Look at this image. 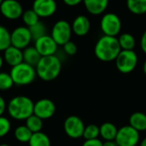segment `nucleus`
I'll return each instance as SVG.
<instances>
[{
  "mask_svg": "<svg viewBox=\"0 0 146 146\" xmlns=\"http://www.w3.org/2000/svg\"><path fill=\"white\" fill-rule=\"evenodd\" d=\"M14 134H15V139L18 142L28 143L32 135H33V133L27 127L26 125H21V126H19L15 128Z\"/></svg>",
  "mask_w": 146,
  "mask_h": 146,
  "instance_id": "obj_24",
  "label": "nucleus"
},
{
  "mask_svg": "<svg viewBox=\"0 0 146 146\" xmlns=\"http://www.w3.org/2000/svg\"><path fill=\"white\" fill-rule=\"evenodd\" d=\"M121 50V49L117 37L103 35L98 39L94 46V54L96 57L104 62L115 61Z\"/></svg>",
  "mask_w": 146,
  "mask_h": 146,
  "instance_id": "obj_1",
  "label": "nucleus"
},
{
  "mask_svg": "<svg viewBox=\"0 0 146 146\" xmlns=\"http://www.w3.org/2000/svg\"><path fill=\"white\" fill-rule=\"evenodd\" d=\"M139 146H146V137L145 138H144V139L141 140Z\"/></svg>",
  "mask_w": 146,
  "mask_h": 146,
  "instance_id": "obj_39",
  "label": "nucleus"
},
{
  "mask_svg": "<svg viewBox=\"0 0 146 146\" xmlns=\"http://www.w3.org/2000/svg\"><path fill=\"white\" fill-rule=\"evenodd\" d=\"M115 67L117 70L124 74H127L135 70L139 63V56L136 51L133 50H123L118 54L115 60Z\"/></svg>",
  "mask_w": 146,
  "mask_h": 146,
  "instance_id": "obj_6",
  "label": "nucleus"
},
{
  "mask_svg": "<svg viewBox=\"0 0 146 146\" xmlns=\"http://www.w3.org/2000/svg\"><path fill=\"white\" fill-rule=\"evenodd\" d=\"M29 146H50V139L47 134L42 132L33 133L29 142Z\"/></svg>",
  "mask_w": 146,
  "mask_h": 146,
  "instance_id": "obj_23",
  "label": "nucleus"
},
{
  "mask_svg": "<svg viewBox=\"0 0 146 146\" xmlns=\"http://www.w3.org/2000/svg\"><path fill=\"white\" fill-rule=\"evenodd\" d=\"M82 146H103V141L99 139L85 140Z\"/></svg>",
  "mask_w": 146,
  "mask_h": 146,
  "instance_id": "obj_33",
  "label": "nucleus"
},
{
  "mask_svg": "<svg viewBox=\"0 0 146 146\" xmlns=\"http://www.w3.org/2000/svg\"><path fill=\"white\" fill-rule=\"evenodd\" d=\"M37 76L44 81H52L56 80L62 71V61L56 56H42L35 66Z\"/></svg>",
  "mask_w": 146,
  "mask_h": 146,
  "instance_id": "obj_2",
  "label": "nucleus"
},
{
  "mask_svg": "<svg viewBox=\"0 0 146 146\" xmlns=\"http://www.w3.org/2000/svg\"><path fill=\"white\" fill-rule=\"evenodd\" d=\"M25 125L33 133H38V132H41L43 128V120H41L39 117L33 114L26 120Z\"/></svg>",
  "mask_w": 146,
  "mask_h": 146,
  "instance_id": "obj_25",
  "label": "nucleus"
},
{
  "mask_svg": "<svg viewBox=\"0 0 146 146\" xmlns=\"http://www.w3.org/2000/svg\"><path fill=\"white\" fill-rule=\"evenodd\" d=\"M129 126L139 133L146 131V114L143 112H134L129 117Z\"/></svg>",
  "mask_w": 146,
  "mask_h": 146,
  "instance_id": "obj_18",
  "label": "nucleus"
},
{
  "mask_svg": "<svg viewBox=\"0 0 146 146\" xmlns=\"http://www.w3.org/2000/svg\"><path fill=\"white\" fill-rule=\"evenodd\" d=\"M9 74L13 80L14 85L17 86H25L32 84L37 76L35 67L24 62L12 67Z\"/></svg>",
  "mask_w": 146,
  "mask_h": 146,
  "instance_id": "obj_4",
  "label": "nucleus"
},
{
  "mask_svg": "<svg viewBox=\"0 0 146 146\" xmlns=\"http://www.w3.org/2000/svg\"><path fill=\"white\" fill-rule=\"evenodd\" d=\"M103 146H118L115 140H106L103 142Z\"/></svg>",
  "mask_w": 146,
  "mask_h": 146,
  "instance_id": "obj_37",
  "label": "nucleus"
},
{
  "mask_svg": "<svg viewBox=\"0 0 146 146\" xmlns=\"http://www.w3.org/2000/svg\"><path fill=\"white\" fill-rule=\"evenodd\" d=\"M140 49L143 51V53L146 55V29L142 33L140 38Z\"/></svg>",
  "mask_w": 146,
  "mask_h": 146,
  "instance_id": "obj_34",
  "label": "nucleus"
},
{
  "mask_svg": "<svg viewBox=\"0 0 146 146\" xmlns=\"http://www.w3.org/2000/svg\"><path fill=\"white\" fill-rule=\"evenodd\" d=\"M32 9L39 18H48L56 13L57 4L56 0H34Z\"/></svg>",
  "mask_w": 146,
  "mask_h": 146,
  "instance_id": "obj_14",
  "label": "nucleus"
},
{
  "mask_svg": "<svg viewBox=\"0 0 146 146\" xmlns=\"http://www.w3.org/2000/svg\"><path fill=\"white\" fill-rule=\"evenodd\" d=\"M91 21L89 18L85 15H80L76 16L72 24V31L76 36L84 37L87 35L91 30Z\"/></svg>",
  "mask_w": 146,
  "mask_h": 146,
  "instance_id": "obj_15",
  "label": "nucleus"
},
{
  "mask_svg": "<svg viewBox=\"0 0 146 146\" xmlns=\"http://www.w3.org/2000/svg\"><path fill=\"white\" fill-rule=\"evenodd\" d=\"M21 3L18 0H3L0 5V13L8 20H17L23 13Z\"/></svg>",
  "mask_w": 146,
  "mask_h": 146,
  "instance_id": "obj_11",
  "label": "nucleus"
},
{
  "mask_svg": "<svg viewBox=\"0 0 146 146\" xmlns=\"http://www.w3.org/2000/svg\"><path fill=\"white\" fill-rule=\"evenodd\" d=\"M32 40L29 28L26 26L17 27L10 33L11 45L20 50H24L28 47Z\"/></svg>",
  "mask_w": 146,
  "mask_h": 146,
  "instance_id": "obj_9",
  "label": "nucleus"
},
{
  "mask_svg": "<svg viewBox=\"0 0 146 146\" xmlns=\"http://www.w3.org/2000/svg\"><path fill=\"white\" fill-rule=\"evenodd\" d=\"M62 1L66 5L70 7H74L83 3V0H62Z\"/></svg>",
  "mask_w": 146,
  "mask_h": 146,
  "instance_id": "obj_35",
  "label": "nucleus"
},
{
  "mask_svg": "<svg viewBox=\"0 0 146 146\" xmlns=\"http://www.w3.org/2000/svg\"><path fill=\"white\" fill-rule=\"evenodd\" d=\"M63 48V51L66 55L68 56H74L77 53L78 50V47L76 45L75 43H74L73 41H68L65 44L62 45Z\"/></svg>",
  "mask_w": 146,
  "mask_h": 146,
  "instance_id": "obj_32",
  "label": "nucleus"
},
{
  "mask_svg": "<svg viewBox=\"0 0 146 146\" xmlns=\"http://www.w3.org/2000/svg\"><path fill=\"white\" fill-rule=\"evenodd\" d=\"M118 128L112 122H104L99 127V136L104 140H115Z\"/></svg>",
  "mask_w": 146,
  "mask_h": 146,
  "instance_id": "obj_19",
  "label": "nucleus"
},
{
  "mask_svg": "<svg viewBox=\"0 0 146 146\" xmlns=\"http://www.w3.org/2000/svg\"><path fill=\"white\" fill-rule=\"evenodd\" d=\"M120 47L123 50H133L136 47V38L130 33H122L117 37Z\"/></svg>",
  "mask_w": 146,
  "mask_h": 146,
  "instance_id": "obj_20",
  "label": "nucleus"
},
{
  "mask_svg": "<svg viewBox=\"0 0 146 146\" xmlns=\"http://www.w3.org/2000/svg\"><path fill=\"white\" fill-rule=\"evenodd\" d=\"M10 45V32L6 27L0 25V51H4Z\"/></svg>",
  "mask_w": 146,
  "mask_h": 146,
  "instance_id": "obj_28",
  "label": "nucleus"
},
{
  "mask_svg": "<svg viewBox=\"0 0 146 146\" xmlns=\"http://www.w3.org/2000/svg\"><path fill=\"white\" fill-rule=\"evenodd\" d=\"M56 105L49 98H41L34 104L33 114L41 120H48L56 113Z\"/></svg>",
  "mask_w": 146,
  "mask_h": 146,
  "instance_id": "obj_12",
  "label": "nucleus"
},
{
  "mask_svg": "<svg viewBox=\"0 0 146 146\" xmlns=\"http://www.w3.org/2000/svg\"><path fill=\"white\" fill-rule=\"evenodd\" d=\"M73 34L71 24L66 20L57 21L52 27L50 36L57 45H63L71 40Z\"/></svg>",
  "mask_w": 146,
  "mask_h": 146,
  "instance_id": "obj_7",
  "label": "nucleus"
},
{
  "mask_svg": "<svg viewBox=\"0 0 146 146\" xmlns=\"http://www.w3.org/2000/svg\"><path fill=\"white\" fill-rule=\"evenodd\" d=\"M126 5L133 15H143L146 14V0H126Z\"/></svg>",
  "mask_w": 146,
  "mask_h": 146,
  "instance_id": "obj_22",
  "label": "nucleus"
},
{
  "mask_svg": "<svg viewBox=\"0 0 146 146\" xmlns=\"http://www.w3.org/2000/svg\"><path fill=\"white\" fill-rule=\"evenodd\" d=\"M3 56H1V54H0V69L2 68V67H3Z\"/></svg>",
  "mask_w": 146,
  "mask_h": 146,
  "instance_id": "obj_40",
  "label": "nucleus"
},
{
  "mask_svg": "<svg viewBox=\"0 0 146 146\" xmlns=\"http://www.w3.org/2000/svg\"><path fill=\"white\" fill-rule=\"evenodd\" d=\"M3 0H0V5L2 4V3H3Z\"/></svg>",
  "mask_w": 146,
  "mask_h": 146,
  "instance_id": "obj_42",
  "label": "nucleus"
},
{
  "mask_svg": "<svg viewBox=\"0 0 146 146\" xmlns=\"http://www.w3.org/2000/svg\"><path fill=\"white\" fill-rule=\"evenodd\" d=\"M11 129V123L7 117L0 116V138L6 136Z\"/></svg>",
  "mask_w": 146,
  "mask_h": 146,
  "instance_id": "obj_31",
  "label": "nucleus"
},
{
  "mask_svg": "<svg viewBox=\"0 0 146 146\" xmlns=\"http://www.w3.org/2000/svg\"><path fill=\"white\" fill-rule=\"evenodd\" d=\"M100 29L104 35L118 37L122 29L121 17L114 12H106L103 14L100 20Z\"/></svg>",
  "mask_w": 146,
  "mask_h": 146,
  "instance_id": "obj_5",
  "label": "nucleus"
},
{
  "mask_svg": "<svg viewBox=\"0 0 146 146\" xmlns=\"http://www.w3.org/2000/svg\"><path fill=\"white\" fill-rule=\"evenodd\" d=\"M142 69H143V73L145 74V75L146 76V59L145 60L144 63H143V68H142Z\"/></svg>",
  "mask_w": 146,
  "mask_h": 146,
  "instance_id": "obj_38",
  "label": "nucleus"
},
{
  "mask_svg": "<svg viewBox=\"0 0 146 146\" xmlns=\"http://www.w3.org/2000/svg\"><path fill=\"white\" fill-rule=\"evenodd\" d=\"M34 103L27 96H16L10 99L7 104L9 116L15 121H26L33 114Z\"/></svg>",
  "mask_w": 146,
  "mask_h": 146,
  "instance_id": "obj_3",
  "label": "nucleus"
},
{
  "mask_svg": "<svg viewBox=\"0 0 146 146\" xmlns=\"http://www.w3.org/2000/svg\"><path fill=\"white\" fill-rule=\"evenodd\" d=\"M85 124L83 121L76 115H70L66 118L63 124L65 133L71 139H80L83 137L85 130Z\"/></svg>",
  "mask_w": 146,
  "mask_h": 146,
  "instance_id": "obj_10",
  "label": "nucleus"
},
{
  "mask_svg": "<svg viewBox=\"0 0 146 146\" xmlns=\"http://www.w3.org/2000/svg\"><path fill=\"white\" fill-rule=\"evenodd\" d=\"M21 19H22V21L25 24V26L27 27H30L39 21L38 15L34 12V10L33 9H27V10L23 11Z\"/></svg>",
  "mask_w": 146,
  "mask_h": 146,
  "instance_id": "obj_27",
  "label": "nucleus"
},
{
  "mask_svg": "<svg viewBox=\"0 0 146 146\" xmlns=\"http://www.w3.org/2000/svg\"><path fill=\"white\" fill-rule=\"evenodd\" d=\"M7 110V104L4 98L0 96V116H2Z\"/></svg>",
  "mask_w": 146,
  "mask_h": 146,
  "instance_id": "obj_36",
  "label": "nucleus"
},
{
  "mask_svg": "<svg viewBox=\"0 0 146 146\" xmlns=\"http://www.w3.org/2000/svg\"><path fill=\"white\" fill-rule=\"evenodd\" d=\"M0 146H10L9 145H7V144H0Z\"/></svg>",
  "mask_w": 146,
  "mask_h": 146,
  "instance_id": "obj_41",
  "label": "nucleus"
},
{
  "mask_svg": "<svg viewBox=\"0 0 146 146\" xmlns=\"http://www.w3.org/2000/svg\"><path fill=\"white\" fill-rule=\"evenodd\" d=\"M23 53V62L35 67L42 57L40 54L38 52L34 46H28L22 50Z\"/></svg>",
  "mask_w": 146,
  "mask_h": 146,
  "instance_id": "obj_21",
  "label": "nucleus"
},
{
  "mask_svg": "<svg viewBox=\"0 0 146 146\" xmlns=\"http://www.w3.org/2000/svg\"><path fill=\"white\" fill-rule=\"evenodd\" d=\"M28 28H29V31L31 33L32 38L34 41L36 39H38V38L47 34L46 25L42 21H38V22H37L36 24H34L33 26H32V27H30Z\"/></svg>",
  "mask_w": 146,
  "mask_h": 146,
  "instance_id": "obj_26",
  "label": "nucleus"
},
{
  "mask_svg": "<svg viewBox=\"0 0 146 146\" xmlns=\"http://www.w3.org/2000/svg\"><path fill=\"white\" fill-rule=\"evenodd\" d=\"M34 47L41 56L56 55L58 45L50 35H44L34 41Z\"/></svg>",
  "mask_w": 146,
  "mask_h": 146,
  "instance_id": "obj_13",
  "label": "nucleus"
},
{
  "mask_svg": "<svg viewBox=\"0 0 146 146\" xmlns=\"http://www.w3.org/2000/svg\"><path fill=\"white\" fill-rule=\"evenodd\" d=\"M99 137V127L96 124H89L85 127V130L83 133V138L86 140L88 139H95Z\"/></svg>",
  "mask_w": 146,
  "mask_h": 146,
  "instance_id": "obj_29",
  "label": "nucleus"
},
{
  "mask_svg": "<svg viewBox=\"0 0 146 146\" xmlns=\"http://www.w3.org/2000/svg\"><path fill=\"white\" fill-rule=\"evenodd\" d=\"M14 86L13 80L9 74L0 72V91H8Z\"/></svg>",
  "mask_w": 146,
  "mask_h": 146,
  "instance_id": "obj_30",
  "label": "nucleus"
},
{
  "mask_svg": "<svg viewBox=\"0 0 146 146\" xmlns=\"http://www.w3.org/2000/svg\"><path fill=\"white\" fill-rule=\"evenodd\" d=\"M110 0H83L86 11L92 15H100L105 13Z\"/></svg>",
  "mask_w": 146,
  "mask_h": 146,
  "instance_id": "obj_16",
  "label": "nucleus"
},
{
  "mask_svg": "<svg viewBox=\"0 0 146 146\" xmlns=\"http://www.w3.org/2000/svg\"><path fill=\"white\" fill-rule=\"evenodd\" d=\"M115 141L118 146H137L140 141V133L127 125L120 127Z\"/></svg>",
  "mask_w": 146,
  "mask_h": 146,
  "instance_id": "obj_8",
  "label": "nucleus"
},
{
  "mask_svg": "<svg viewBox=\"0 0 146 146\" xmlns=\"http://www.w3.org/2000/svg\"><path fill=\"white\" fill-rule=\"evenodd\" d=\"M3 61L11 68L15 67L23 62L22 50L10 45L3 51Z\"/></svg>",
  "mask_w": 146,
  "mask_h": 146,
  "instance_id": "obj_17",
  "label": "nucleus"
}]
</instances>
